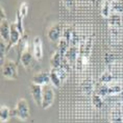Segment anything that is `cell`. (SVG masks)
I'll use <instances>...</instances> for the list:
<instances>
[{
  "mask_svg": "<svg viewBox=\"0 0 123 123\" xmlns=\"http://www.w3.org/2000/svg\"><path fill=\"white\" fill-rule=\"evenodd\" d=\"M62 62H63V56L60 53V51L56 50L52 53L51 57H50V66L53 69H57L62 67Z\"/></svg>",
  "mask_w": 123,
  "mask_h": 123,
  "instance_id": "2e32d148",
  "label": "cell"
},
{
  "mask_svg": "<svg viewBox=\"0 0 123 123\" xmlns=\"http://www.w3.org/2000/svg\"><path fill=\"white\" fill-rule=\"evenodd\" d=\"M7 51V45L5 44V42L3 40L0 41V53H1V56H0V64L1 66L4 64L5 62V52Z\"/></svg>",
  "mask_w": 123,
  "mask_h": 123,
  "instance_id": "cb8c5ba5",
  "label": "cell"
},
{
  "mask_svg": "<svg viewBox=\"0 0 123 123\" xmlns=\"http://www.w3.org/2000/svg\"><path fill=\"white\" fill-rule=\"evenodd\" d=\"M81 91L85 95H91L94 93V82H93V77H92V74L89 73V74H86L84 79L81 81Z\"/></svg>",
  "mask_w": 123,
  "mask_h": 123,
  "instance_id": "8fae6325",
  "label": "cell"
},
{
  "mask_svg": "<svg viewBox=\"0 0 123 123\" xmlns=\"http://www.w3.org/2000/svg\"><path fill=\"white\" fill-rule=\"evenodd\" d=\"M70 45H71V43H70L66 38H64V37H62L61 40L58 41V49L57 50L60 51V53L62 54V56L63 57L65 56V54H66L67 50L69 49Z\"/></svg>",
  "mask_w": 123,
  "mask_h": 123,
  "instance_id": "ffe728a7",
  "label": "cell"
},
{
  "mask_svg": "<svg viewBox=\"0 0 123 123\" xmlns=\"http://www.w3.org/2000/svg\"><path fill=\"white\" fill-rule=\"evenodd\" d=\"M92 2H93V4H95V3H97L98 2V0H92Z\"/></svg>",
  "mask_w": 123,
  "mask_h": 123,
  "instance_id": "f1b7e54d",
  "label": "cell"
},
{
  "mask_svg": "<svg viewBox=\"0 0 123 123\" xmlns=\"http://www.w3.org/2000/svg\"><path fill=\"white\" fill-rule=\"evenodd\" d=\"M111 123H123V106L121 104H113L111 110Z\"/></svg>",
  "mask_w": 123,
  "mask_h": 123,
  "instance_id": "9c48e42d",
  "label": "cell"
},
{
  "mask_svg": "<svg viewBox=\"0 0 123 123\" xmlns=\"http://www.w3.org/2000/svg\"><path fill=\"white\" fill-rule=\"evenodd\" d=\"M32 58H35V57H33L32 52L29 50V44H28L22 49V51H21V54H20L21 65H22L25 69L28 70L30 65H31V63H32Z\"/></svg>",
  "mask_w": 123,
  "mask_h": 123,
  "instance_id": "52a82bcc",
  "label": "cell"
},
{
  "mask_svg": "<svg viewBox=\"0 0 123 123\" xmlns=\"http://www.w3.org/2000/svg\"><path fill=\"white\" fill-rule=\"evenodd\" d=\"M31 82L39 86H42V87L50 85V74H49V72H44V71L38 72L33 75Z\"/></svg>",
  "mask_w": 123,
  "mask_h": 123,
  "instance_id": "4fadbf2b",
  "label": "cell"
},
{
  "mask_svg": "<svg viewBox=\"0 0 123 123\" xmlns=\"http://www.w3.org/2000/svg\"><path fill=\"white\" fill-rule=\"evenodd\" d=\"M2 76L10 80H16L18 78V66L14 61L5 60L4 64L1 66Z\"/></svg>",
  "mask_w": 123,
  "mask_h": 123,
  "instance_id": "277c9868",
  "label": "cell"
},
{
  "mask_svg": "<svg viewBox=\"0 0 123 123\" xmlns=\"http://www.w3.org/2000/svg\"><path fill=\"white\" fill-rule=\"evenodd\" d=\"M111 14H112V3L109 0H104L101 3V16L105 19H109Z\"/></svg>",
  "mask_w": 123,
  "mask_h": 123,
  "instance_id": "44dd1931",
  "label": "cell"
},
{
  "mask_svg": "<svg viewBox=\"0 0 123 123\" xmlns=\"http://www.w3.org/2000/svg\"><path fill=\"white\" fill-rule=\"evenodd\" d=\"M92 104L95 109L97 110H101L104 105V98L102 96H100L99 94H97L96 92H94L92 94Z\"/></svg>",
  "mask_w": 123,
  "mask_h": 123,
  "instance_id": "d6986e66",
  "label": "cell"
},
{
  "mask_svg": "<svg viewBox=\"0 0 123 123\" xmlns=\"http://www.w3.org/2000/svg\"><path fill=\"white\" fill-rule=\"evenodd\" d=\"M18 12H19L20 15L23 18H25L27 16V14H28V4H27V2H22V3L20 4Z\"/></svg>",
  "mask_w": 123,
  "mask_h": 123,
  "instance_id": "d4e9b609",
  "label": "cell"
},
{
  "mask_svg": "<svg viewBox=\"0 0 123 123\" xmlns=\"http://www.w3.org/2000/svg\"><path fill=\"white\" fill-rule=\"evenodd\" d=\"M55 94L52 86H44L43 87V96H42V105L41 107L43 110L49 109L54 102Z\"/></svg>",
  "mask_w": 123,
  "mask_h": 123,
  "instance_id": "5b68a950",
  "label": "cell"
},
{
  "mask_svg": "<svg viewBox=\"0 0 123 123\" xmlns=\"http://www.w3.org/2000/svg\"><path fill=\"white\" fill-rule=\"evenodd\" d=\"M15 24H16L18 30L20 31V33L22 36H24V26H23V17L20 15L19 12H17V15H16V21H15Z\"/></svg>",
  "mask_w": 123,
  "mask_h": 123,
  "instance_id": "603a6c76",
  "label": "cell"
},
{
  "mask_svg": "<svg viewBox=\"0 0 123 123\" xmlns=\"http://www.w3.org/2000/svg\"><path fill=\"white\" fill-rule=\"evenodd\" d=\"M12 117V110L8 106L2 104L0 107V121L1 123H6Z\"/></svg>",
  "mask_w": 123,
  "mask_h": 123,
  "instance_id": "ac0fdd59",
  "label": "cell"
},
{
  "mask_svg": "<svg viewBox=\"0 0 123 123\" xmlns=\"http://www.w3.org/2000/svg\"><path fill=\"white\" fill-rule=\"evenodd\" d=\"M92 46H93V40L92 37L86 39L85 42L80 43L79 45V54L75 63V70L77 73H82L87 70L89 67V61L92 52Z\"/></svg>",
  "mask_w": 123,
  "mask_h": 123,
  "instance_id": "6da1fadb",
  "label": "cell"
},
{
  "mask_svg": "<svg viewBox=\"0 0 123 123\" xmlns=\"http://www.w3.org/2000/svg\"><path fill=\"white\" fill-rule=\"evenodd\" d=\"M29 93L31 95V98L36 104L41 106L42 105V96H43V87L36 84H30L29 86Z\"/></svg>",
  "mask_w": 123,
  "mask_h": 123,
  "instance_id": "30bf717a",
  "label": "cell"
},
{
  "mask_svg": "<svg viewBox=\"0 0 123 123\" xmlns=\"http://www.w3.org/2000/svg\"><path fill=\"white\" fill-rule=\"evenodd\" d=\"M64 35L63 25L61 22H55L47 29V38L51 42H57Z\"/></svg>",
  "mask_w": 123,
  "mask_h": 123,
  "instance_id": "8992f818",
  "label": "cell"
},
{
  "mask_svg": "<svg viewBox=\"0 0 123 123\" xmlns=\"http://www.w3.org/2000/svg\"><path fill=\"white\" fill-rule=\"evenodd\" d=\"M22 35L20 33V31L18 30L15 22L11 23V38H10V42L7 44V50H10L13 47H15L16 45H18L22 39Z\"/></svg>",
  "mask_w": 123,
  "mask_h": 123,
  "instance_id": "ba28073f",
  "label": "cell"
},
{
  "mask_svg": "<svg viewBox=\"0 0 123 123\" xmlns=\"http://www.w3.org/2000/svg\"><path fill=\"white\" fill-rule=\"evenodd\" d=\"M49 74H50V85L53 88H56V89L61 88L63 81H62V79H61L60 76H58L57 72L55 71V69L51 68L50 71H49Z\"/></svg>",
  "mask_w": 123,
  "mask_h": 123,
  "instance_id": "e0dca14e",
  "label": "cell"
},
{
  "mask_svg": "<svg viewBox=\"0 0 123 123\" xmlns=\"http://www.w3.org/2000/svg\"><path fill=\"white\" fill-rule=\"evenodd\" d=\"M96 93L100 96L105 98L107 96H117L123 93V86L119 84H109V85H100L96 89Z\"/></svg>",
  "mask_w": 123,
  "mask_h": 123,
  "instance_id": "3957f363",
  "label": "cell"
},
{
  "mask_svg": "<svg viewBox=\"0 0 123 123\" xmlns=\"http://www.w3.org/2000/svg\"><path fill=\"white\" fill-rule=\"evenodd\" d=\"M0 12H1V20H5L6 19V17H5V12L3 10V6L0 7Z\"/></svg>",
  "mask_w": 123,
  "mask_h": 123,
  "instance_id": "83f0119b",
  "label": "cell"
},
{
  "mask_svg": "<svg viewBox=\"0 0 123 123\" xmlns=\"http://www.w3.org/2000/svg\"><path fill=\"white\" fill-rule=\"evenodd\" d=\"M12 116L16 117L21 121H26L29 118L30 113H29V105L26 99L21 98L17 101L16 105L12 110Z\"/></svg>",
  "mask_w": 123,
  "mask_h": 123,
  "instance_id": "7a4b0ae2",
  "label": "cell"
},
{
  "mask_svg": "<svg viewBox=\"0 0 123 123\" xmlns=\"http://www.w3.org/2000/svg\"><path fill=\"white\" fill-rule=\"evenodd\" d=\"M0 37H1V40H3L5 43L8 44L11 38V23H8L6 19L1 20V23H0Z\"/></svg>",
  "mask_w": 123,
  "mask_h": 123,
  "instance_id": "5bb4252c",
  "label": "cell"
},
{
  "mask_svg": "<svg viewBox=\"0 0 123 123\" xmlns=\"http://www.w3.org/2000/svg\"><path fill=\"white\" fill-rule=\"evenodd\" d=\"M55 71L57 72V74L58 76L61 77L62 79V81H65L66 80V78H67V74H68V71L64 68V67H60V68H57V69H55Z\"/></svg>",
  "mask_w": 123,
  "mask_h": 123,
  "instance_id": "484cf974",
  "label": "cell"
},
{
  "mask_svg": "<svg viewBox=\"0 0 123 123\" xmlns=\"http://www.w3.org/2000/svg\"><path fill=\"white\" fill-rule=\"evenodd\" d=\"M109 1L111 2V3H113V2H115V1H117V0H109Z\"/></svg>",
  "mask_w": 123,
  "mask_h": 123,
  "instance_id": "f546056e",
  "label": "cell"
},
{
  "mask_svg": "<svg viewBox=\"0 0 123 123\" xmlns=\"http://www.w3.org/2000/svg\"><path fill=\"white\" fill-rule=\"evenodd\" d=\"M62 1H63L64 5H65L67 8H69V10H71V8L73 7V5H74L73 0H62Z\"/></svg>",
  "mask_w": 123,
  "mask_h": 123,
  "instance_id": "4316f807",
  "label": "cell"
},
{
  "mask_svg": "<svg viewBox=\"0 0 123 123\" xmlns=\"http://www.w3.org/2000/svg\"><path fill=\"white\" fill-rule=\"evenodd\" d=\"M107 21H109V27L111 30H117L121 27V22H122L121 15L112 13Z\"/></svg>",
  "mask_w": 123,
  "mask_h": 123,
  "instance_id": "9a60e30c",
  "label": "cell"
},
{
  "mask_svg": "<svg viewBox=\"0 0 123 123\" xmlns=\"http://www.w3.org/2000/svg\"><path fill=\"white\" fill-rule=\"evenodd\" d=\"M113 81H115V77H114L113 73H111L110 71H104L99 77V82L101 85L113 84Z\"/></svg>",
  "mask_w": 123,
  "mask_h": 123,
  "instance_id": "7402d4cb",
  "label": "cell"
},
{
  "mask_svg": "<svg viewBox=\"0 0 123 123\" xmlns=\"http://www.w3.org/2000/svg\"><path fill=\"white\" fill-rule=\"evenodd\" d=\"M32 54L36 61H41L43 57V42L39 36L32 40Z\"/></svg>",
  "mask_w": 123,
  "mask_h": 123,
  "instance_id": "7c38bea8",
  "label": "cell"
},
{
  "mask_svg": "<svg viewBox=\"0 0 123 123\" xmlns=\"http://www.w3.org/2000/svg\"><path fill=\"white\" fill-rule=\"evenodd\" d=\"M103 1H104V0H98V2H100V3H102Z\"/></svg>",
  "mask_w": 123,
  "mask_h": 123,
  "instance_id": "4dcf8cb0",
  "label": "cell"
}]
</instances>
